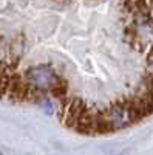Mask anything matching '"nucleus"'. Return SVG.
I'll list each match as a JSON object with an SVG mask.
<instances>
[{
  "label": "nucleus",
  "mask_w": 153,
  "mask_h": 155,
  "mask_svg": "<svg viewBox=\"0 0 153 155\" xmlns=\"http://www.w3.org/2000/svg\"><path fill=\"white\" fill-rule=\"evenodd\" d=\"M145 64H147V71L153 74V51H150V54H147Z\"/></svg>",
  "instance_id": "f257e3e1"
}]
</instances>
